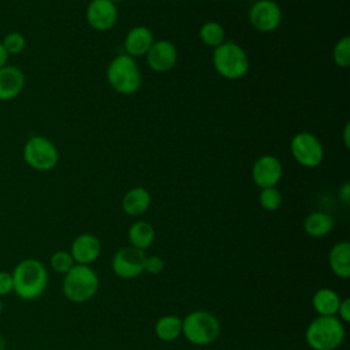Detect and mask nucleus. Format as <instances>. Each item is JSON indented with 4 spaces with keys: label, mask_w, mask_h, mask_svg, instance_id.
I'll return each mask as SVG.
<instances>
[{
    "label": "nucleus",
    "mask_w": 350,
    "mask_h": 350,
    "mask_svg": "<svg viewBox=\"0 0 350 350\" xmlns=\"http://www.w3.org/2000/svg\"><path fill=\"white\" fill-rule=\"evenodd\" d=\"M258 201L265 211H276L282 205V194L276 187H265L261 189Z\"/></svg>",
    "instance_id": "bb28decb"
},
{
    "label": "nucleus",
    "mask_w": 350,
    "mask_h": 350,
    "mask_svg": "<svg viewBox=\"0 0 350 350\" xmlns=\"http://www.w3.org/2000/svg\"><path fill=\"white\" fill-rule=\"evenodd\" d=\"M156 336L163 342H174L182 335V319L176 314L161 316L154 325Z\"/></svg>",
    "instance_id": "4be33fe9"
},
{
    "label": "nucleus",
    "mask_w": 350,
    "mask_h": 350,
    "mask_svg": "<svg viewBox=\"0 0 350 350\" xmlns=\"http://www.w3.org/2000/svg\"><path fill=\"white\" fill-rule=\"evenodd\" d=\"M152 44H153V33L145 26H135L127 33L124 38V49L127 52L126 55L131 57L146 55Z\"/></svg>",
    "instance_id": "dca6fc26"
},
{
    "label": "nucleus",
    "mask_w": 350,
    "mask_h": 350,
    "mask_svg": "<svg viewBox=\"0 0 350 350\" xmlns=\"http://www.w3.org/2000/svg\"><path fill=\"white\" fill-rule=\"evenodd\" d=\"M14 293L12 275L8 271H0V298Z\"/></svg>",
    "instance_id": "c85d7f7f"
},
{
    "label": "nucleus",
    "mask_w": 350,
    "mask_h": 350,
    "mask_svg": "<svg viewBox=\"0 0 350 350\" xmlns=\"http://www.w3.org/2000/svg\"><path fill=\"white\" fill-rule=\"evenodd\" d=\"M8 56H10V55L5 52V49H4V46H3V44H1V41H0V67H3V66L7 64Z\"/></svg>",
    "instance_id": "2f4dec72"
},
{
    "label": "nucleus",
    "mask_w": 350,
    "mask_h": 350,
    "mask_svg": "<svg viewBox=\"0 0 350 350\" xmlns=\"http://www.w3.org/2000/svg\"><path fill=\"white\" fill-rule=\"evenodd\" d=\"M1 44L8 55H18L26 48V38L19 31H10L3 37Z\"/></svg>",
    "instance_id": "393cba45"
},
{
    "label": "nucleus",
    "mask_w": 350,
    "mask_h": 350,
    "mask_svg": "<svg viewBox=\"0 0 350 350\" xmlns=\"http://www.w3.org/2000/svg\"><path fill=\"white\" fill-rule=\"evenodd\" d=\"M182 334L196 346H208L220 335L219 319L208 310H193L182 319Z\"/></svg>",
    "instance_id": "20e7f679"
},
{
    "label": "nucleus",
    "mask_w": 350,
    "mask_h": 350,
    "mask_svg": "<svg viewBox=\"0 0 350 350\" xmlns=\"http://www.w3.org/2000/svg\"><path fill=\"white\" fill-rule=\"evenodd\" d=\"M212 62L216 71L227 79H239L249 70L247 53L234 41H226L216 46Z\"/></svg>",
    "instance_id": "423d86ee"
},
{
    "label": "nucleus",
    "mask_w": 350,
    "mask_h": 350,
    "mask_svg": "<svg viewBox=\"0 0 350 350\" xmlns=\"http://www.w3.org/2000/svg\"><path fill=\"white\" fill-rule=\"evenodd\" d=\"M107 79L111 88L120 94H133L142 83L139 67L134 57L129 55H119L109 63Z\"/></svg>",
    "instance_id": "39448f33"
},
{
    "label": "nucleus",
    "mask_w": 350,
    "mask_h": 350,
    "mask_svg": "<svg viewBox=\"0 0 350 350\" xmlns=\"http://www.w3.org/2000/svg\"><path fill=\"white\" fill-rule=\"evenodd\" d=\"M112 3H116V1H122V0H111Z\"/></svg>",
    "instance_id": "c9c22d12"
},
{
    "label": "nucleus",
    "mask_w": 350,
    "mask_h": 350,
    "mask_svg": "<svg viewBox=\"0 0 350 350\" xmlns=\"http://www.w3.org/2000/svg\"><path fill=\"white\" fill-rule=\"evenodd\" d=\"M282 163L272 154L258 157L252 168V178L261 189L275 187L282 178Z\"/></svg>",
    "instance_id": "9b49d317"
},
{
    "label": "nucleus",
    "mask_w": 350,
    "mask_h": 350,
    "mask_svg": "<svg viewBox=\"0 0 350 350\" xmlns=\"http://www.w3.org/2000/svg\"><path fill=\"white\" fill-rule=\"evenodd\" d=\"M339 198L342 200V202L345 205H349V201H350V183L349 182H345L342 185V187L339 189Z\"/></svg>",
    "instance_id": "7c9ffc66"
},
{
    "label": "nucleus",
    "mask_w": 350,
    "mask_h": 350,
    "mask_svg": "<svg viewBox=\"0 0 350 350\" xmlns=\"http://www.w3.org/2000/svg\"><path fill=\"white\" fill-rule=\"evenodd\" d=\"M70 253H71L75 264L90 265L100 257L101 243L96 235L85 232V234L78 235L72 241Z\"/></svg>",
    "instance_id": "4468645a"
},
{
    "label": "nucleus",
    "mask_w": 350,
    "mask_h": 350,
    "mask_svg": "<svg viewBox=\"0 0 350 350\" xmlns=\"http://www.w3.org/2000/svg\"><path fill=\"white\" fill-rule=\"evenodd\" d=\"M49 265H51V268L56 273L66 275L75 265V261H74V258H72L70 252H67V250H57V252H55L51 256Z\"/></svg>",
    "instance_id": "b1692460"
},
{
    "label": "nucleus",
    "mask_w": 350,
    "mask_h": 350,
    "mask_svg": "<svg viewBox=\"0 0 350 350\" xmlns=\"http://www.w3.org/2000/svg\"><path fill=\"white\" fill-rule=\"evenodd\" d=\"M63 295L74 304H83L92 299L100 287L97 272L90 265L75 264L66 275H63Z\"/></svg>",
    "instance_id": "f03ea898"
},
{
    "label": "nucleus",
    "mask_w": 350,
    "mask_h": 350,
    "mask_svg": "<svg viewBox=\"0 0 350 350\" xmlns=\"http://www.w3.org/2000/svg\"><path fill=\"white\" fill-rule=\"evenodd\" d=\"M150 206V194L145 187H133L122 198V208L129 216H139Z\"/></svg>",
    "instance_id": "a211bd4d"
},
{
    "label": "nucleus",
    "mask_w": 350,
    "mask_h": 350,
    "mask_svg": "<svg viewBox=\"0 0 350 350\" xmlns=\"http://www.w3.org/2000/svg\"><path fill=\"white\" fill-rule=\"evenodd\" d=\"M290 149L294 159L304 167H317L324 157L323 145L316 135L312 133H298L290 142Z\"/></svg>",
    "instance_id": "6e6552de"
},
{
    "label": "nucleus",
    "mask_w": 350,
    "mask_h": 350,
    "mask_svg": "<svg viewBox=\"0 0 350 350\" xmlns=\"http://www.w3.org/2000/svg\"><path fill=\"white\" fill-rule=\"evenodd\" d=\"M86 19L94 30L107 31L118 19V8L111 0H92L86 10Z\"/></svg>",
    "instance_id": "f8f14e48"
},
{
    "label": "nucleus",
    "mask_w": 350,
    "mask_h": 350,
    "mask_svg": "<svg viewBox=\"0 0 350 350\" xmlns=\"http://www.w3.org/2000/svg\"><path fill=\"white\" fill-rule=\"evenodd\" d=\"M149 67L156 72H167L175 67L178 60V51L171 41L160 40L152 44L146 52Z\"/></svg>",
    "instance_id": "ddd939ff"
},
{
    "label": "nucleus",
    "mask_w": 350,
    "mask_h": 350,
    "mask_svg": "<svg viewBox=\"0 0 350 350\" xmlns=\"http://www.w3.org/2000/svg\"><path fill=\"white\" fill-rule=\"evenodd\" d=\"M332 57L336 66L339 67H349L350 64V37H342L334 46Z\"/></svg>",
    "instance_id": "a878e982"
},
{
    "label": "nucleus",
    "mask_w": 350,
    "mask_h": 350,
    "mask_svg": "<svg viewBox=\"0 0 350 350\" xmlns=\"http://www.w3.org/2000/svg\"><path fill=\"white\" fill-rule=\"evenodd\" d=\"M3 309H4V306H3V301H1V298H0V316L3 314Z\"/></svg>",
    "instance_id": "f704fd0d"
},
{
    "label": "nucleus",
    "mask_w": 350,
    "mask_h": 350,
    "mask_svg": "<svg viewBox=\"0 0 350 350\" xmlns=\"http://www.w3.org/2000/svg\"><path fill=\"white\" fill-rule=\"evenodd\" d=\"M164 269V260L160 256H146L144 262V272L159 275Z\"/></svg>",
    "instance_id": "cd10ccee"
},
{
    "label": "nucleus",
    "mask_w": 350,
    "mask_h": 350,
    "mask_svg": "<svg viewBox=\"0 0 350 350\" xmlns=\"http://www.w3.org/2000/svg\"><path fill=\"white\" fill-rule=\"evenodd\" d=\"M328 264L335 276L340 279L350 276V243L347 241H340L331 247Z\"/></svg>",
    "instance_id": "f3484780"
},
{
    "label": "nucleus",
    "mask_w": 350,
    "mask_h": 350,
    "mask_svg": "<svg viewBox=\"0 0 350 350\" xmlns=\"http://www.w3.org/2000/svg\"><path fill=\"white\" fill-rule=\"evenodd\" d=\"M345 334V324L336 316H317L306 327L305 340L312 350H335Z\"/></svg>",
    "instance_id": "7ed1b4c3"
},
{
    "label": "nucleus",
    "mask_w": 350,
    "mask_h": 350,
    "mask_svg": "<svg viewBox=\"0 0 350 350\" xmlns=\"http://www.w3.org/2000/svg\"><path fill=\"white\" fill-rule=\"evenodd\" d=\"M127 238L130 246L145 252L152 246L154 241V228L150 223L145 220H138L130 226L127 231Z\"/></svg>",
    "instance_id": "aec40b11"
},
{
    "label": "nucleus",
    "mask_w": 350,
    "mask_h": 350,
    "mask_svg": "<svg viewBox=\"0 0 350 350\" xmlns=\"http://www.w3.org/2000/svg\"><path fill=\"white\" fill-rule=\"evenodd\" d=\"M334 228V219L324 212H312L304 220V230L312 238H321Z\"/></svg>",
    "instance_id": "412c9836"
},
{
    "label": "nucleus",
    "mask_w": 350,
    "mask_h": 350,
    "mask_svg": "<svg viewBox=\"0 0 350 350\" xmlns=\"http://www.w3.org/2000/svg\"><path fill=\"white\" fill-rule=\"evenodd\" d=\"M249 21L258 31H273L282 22V10L273 0H257L250 7Z\"/></svg>",
    "instance_id": "9d476101"
},
{
    "label": "nucleus",
    "mask_w": 350,
    "mask_h": 350,
    "mask_svg": "<svg viewBox=\"0 0 350 350\" xmlns=\"http://www.w3.org/2000/svg\"><path fill=\"white\" fill-rule=\"evenodd\" d=\"M145 257V252L137 247H120L112 257V271L120 279H134L144 272Z\"/></svg>",
    "instance_id": "1a4fd4ad"
},
{
    "label": "nucleus",
    "mask_w": 350,
    "mask_h": 350,
    "mask_svg": "<svg viewBox=\"0 0 350 350\" xmlns=\"http://www.w3.org/2000/svg\"><path fill=\"white\" fill-rule=\"evenodd\" d=\"M23 160L26 164L40 172L51 171L59 161L56 145L44 135H31L23 146Z\"/></svg>",
    "instance_id": "0eeeda50"
},
{
    "label": "nucleus",
    "mask_w": 350,
    "mask_h": 350,
    "mask_svg": "<svg viewBox=\"0 0 350 350\" xmlns=\"http://www.w3.org/2000/svg\"><path fill=\"white\" fill-rule=\"evenodd\" d=\"M25 88V74L19 67L5 64L0 67V101L18 97Z\"/></svg>",
    "instance_id": "2eb2a0df"
},
{
    "label": "nucleus",
    "mask_w": 350,
    "mask_h": 350,
    "mask_svg": "<svg viewBox=\"0 0 350 350\" xmlns=\"http://www.w3.org/2000/svg\"><path fill=\"white\" fill-rule=\"evenodd\" d=\"M349 130H350V123L347 122L346 126H345V131H343V141H345V146L349 148L350 145V141H349Z\"/></svg>",
    "instance_id": "473e14b6"
},
{
    "label": "nucleus",
    "mask_w": 350,
    "mask_h": 350,
    "mask_svg": "<svg viewBox=\"0 0 350 350\" xmlns=\"http://www.w3.org/2000/svg\"><path fill=\"white\" fill-rule=\"evenodd\" d=\"M336 317L345 324L350 321V299L349 298H343L340 299L338 312H336Z\"/></svg>",
    "instance_id": "c756f323"
},
{
    "label": "nucleus",
    "mask_w": 350,
    "mask_h": 350,
    "mask_svg": "<svg viewBox=\"0 0 350 350\" xmlns=\"http://www.w3.org/2000/svg\"><path fill=\"white\" fill-rule=\"evenodd\" d=\"M5 346H7L5 339H4L3 335H0V350H5Z\"/></svg>",
    "instance_id": "72a5a7b5"
},
{
    "label": "nucleus",
    "mask_w": 350,
    "mask_h": 350,
    "mask_svg": "<svg viewBox=\"0 0 350 350\" xmlns=\"http://www.w3.org/2000/svg\"><path fill=\"white\" fill-rule=\"evenodd\" d=\"M200 38L208 46L216 48L224 42V29L217 22H205L200 29Z\"/></svg>",
    "instance_id": "5701e85b"
},
{
    "label": "nucleus",
    "mask_w": 350,
    "mask_h": 350,
    "mask_svg": "<svg viewBox=\"0 0 350 350\" xmlns=\"http://www.w3.org/2000/svg\"><path fill=\"white\" fill-rule=\"evenodd\" d=\"M339 294L328 287L319 288L312 297V306L317 316H336L339 304Z\"/></svg>",
    "instance_id": "6ab92c4d"
},
{
    "label": "nucleus",
    "mask_w": 350,
    "mask_h": 350,
    "mask_svg": "<svg viewBox=\"0 0 350 350\" xmlns=\"http://www.w3.org/2000/svg\"><path fill=\"white\" fill-rule=\"evenodd\" d=\"M14 293L25 301L40 298L46 290L49 275L42 261L37 258H23L14 267Z\"/></svg>",
    "instance_id": "f257e3e1"
}]
</instances>
